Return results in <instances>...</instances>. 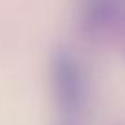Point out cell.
Here are the masks:
<instances>
[{
    "label": "cell",
    "mask_w": 125,
    "mask_h": 125,
    "mask_svg": "<svg viewBox=\"0 0 125 125\" xmlns=\"http://www.w3.org/2000/svg\"><path fill=\"white\" fill-rule=\"evenodd\" d=\"M50 79L57 109L64 120L68 121L81 114L88 98V85L79 59L66 50L53 53L50 62Z\"/></svg>",
    "instance_id": "obj_1"
},
{
    "label": "cell",
    "mask_w": 125,
    "mask_h": 125,
    "mask_svg": "<svg viewBox=\"0 0 125 125\" xmlns=\"http://www.w3.org/2000/svg\"><path fill=\"white\" fill-rule=\"evenodd\" d=\"M62 125H70V123H68V121H64V123H62Z\"/></svg>",
    "instance_id": "obj_3"
},
{
    "label": "cell",
    "mask_w": 125,
    "mask_h": 125,
    "mask_svg": "<svg viewBox=\"0 0 125 125\" xmlns=\"http://www.w3.org/2000/svg\"><path fill=\"white\" fill-rule=\"evenodd\" d=\"M120 17V8L114 0H92L86 8V24L94 30L112 26Z\"/></svg>",
    "instance_id": "obj_2"
}]
</instances>
